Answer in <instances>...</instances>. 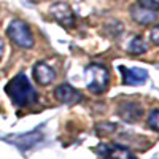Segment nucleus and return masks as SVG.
<instances>
[{
	"instance_id": "6e6552de",
	"label": "nucleus",
	"mask_w": 159,
	"mask_h": 159,
	"mask_svg": "<svg viewBox=\"0 0 159 159\" xmlns=\"http://www.w3.org/2000/svg\"><path fill=\"white\" fill-rule=\"evenodd\" d=\"M123 75V83L127 86H140L148 80V73L143 69H126V67H119Z\"/></svg>"
},
{
	"instance_id": "20e7f679",
	"label": "nucleus",
	"mask_w": 159,
	"mask_h": 159,
	"mask_svg": "<svg viewBox=\"0 0 159 159\" xmlns=\"http://www.w3.org/2000/svg\"><path fill=\"white\" fill-rule=\"evenodd\" d=\"M49 15L52 16V19L57 21L61 25L64 27H73L76 24V18H75V13L73 10L64 2H59V3H54L51 8H49Z\"/></svg>"
},
{
	"instance_id": "0eeeda50",
	"label": "nucleus",
	"mask_w": 159,
	"mask_h": 159,
	"mask_svg": "<svg viewBox=\"0 0 159 159\" xmlns=\"http://www.w3.org/2000/svg\"><path fill=\"white\" fill-rule=\"evenodd\" d=\"M34 78H35V81L38 84L48 86V84H51L56 80V72H54V69H52L51 65H48L43 61H40V62H37L34 65Z\"/></svg>"
},
{
	"instance_id": "1a4fd4ad",
	"label": "nucleus",
	"mask_w": 159,
	"mask_h": 159,
	"mask_svg": "<svg viewBox=\"0 0 159 159\" xmlns=\"http://www.w3.org/2000/svg\"><path fill=\"white\" fill-rule=\"evenodd\" d=\"M103 159H137V156L121 145H111V147H102Z\"/></svg>"
},
{
	"instance_id": "39448f33",
	"label": "nucleus",
	"mask_w": 159,
	"mask_h": 159,
	"mask_svg": "<svg viewBox=\"0 0 159 159\" xmlns=\"http://www.w3.org/2000/svg\"><path fill=\"white\" fill-rule=\"evenodd\" d=\"M130 16L137 24L148 25V24H153V22L157 21L159 11L153 10V8H148V7H143L140 3H135V5L130 7Z\"/></svg>"
},
{
	"instance_id": "f8f14e48",
	"label": "nucleus",
	"mask_w": 159,
	"mask_h": 159,
	"mask_svg": "<svg viewBox=\"0 0 159 159\" xmlns=\"http://www.w3.org/2000/svg\"><path fill=\"white\" fill-rule=\"evenodd\" d=\"M148 126L153 129V130H157L159 132V110H153L148 116Z\"/></svg>"
},
{
	"instance_id": "7ed1b4c3",
	"label": "nucleus",
	"mask_w": 159,
	"mask_h": 159,
	"mask_svg": "<svg viewBox=\"0 0 159 159\" xmlns=\"http://www.w3.org/2000/svg\"><path fill=\"white\" fill-rule=\"evenodd\" d=\"M7 34L11 38V42L15 45H18L19 48L30 49L35 43L30 27L21 19H13L8 25V29H7Z\"/></svg>"
},
{
	"instance_id": "2eb2a0df",
	"label": "nucleus",
	"mask_w": 159,
	"mask_h": 159,
	"mask_svg": "<svg viewBox=\"0 0 159 159\" xmlns=\"http://www.w3.org/2000/svg\"><path fill=\"white\" fill-rule=\"evenodd\" d=\"M3 49H5V45H3V40L0 38V59L3 57Z\"/></svg>"
},
{
	"instance_id": "4468645a",
	"label": "nucleus",
	"mask_w": 159,
	"mask_h": 159,
	"mask_svg": "<svg viewBox=\"0 0 159 159\" xmlns=\"http://www.w3.org/2000/svg\"><path fill=\"white\" fill-rule=\"evenodd\" d=\"M150 40H151L154 45L159 46V24L154 25V27L151 29V32H150Z\"/></svg>"
},
{
	"instance_id": "ddd939ff",
	"label": "nucleus",
	"mask_w": 159,
	"mask_h": 159,
	"mask_svg": "<svg viewBox=\"0 0 159 159\" xmlns=\"http://www.w3.org/2000/svg\"><path fill=\"white\" fill-rule=\"evenodd\" d=\"M139 3L143 5V7H148V8H153V10L159 11V0H139Z\"/></svg>"
},
{
	"instance_id": "9b49d317",
	"label": "nucleus",
	"mask_w": 159,
	"mask_h": 159,
	"mask_svg": "<svg viewBox=\"0 0 159 159\" xmlns=\"http://www.w3.org/2000/svg\"><path fill=\"white\" fill-rule=\"evenodd\" d=\"M147 49H148V46H147V43H145V40L142 37H134L132 42L129 43V46H127V51L130 52V54H137V56L145 54Z\"/></svg>"
},
{
	"instance_id": "9d476101",
	"label": "nucleus",
	"mask_w": 159,
	"mask_h": 159,
	"mask_svg": "<svg viewBox=\"0 0 159 159\" xmlns=\"http://www.w3.org/2000/svg\"><path fill=\"white\" fill-rule=\"evenodd\" d=\"M119 116L126 121L134 123L142 116V107L135 102H124L121 107H119Z\"/></svg>"
},
{
	"instance_id": "423d86ee",
	"label": "nucleus",
	"mask_w": 159,
	"mask_h": 159,
	"mask_svg": "<svg viewBox=\"0 0 159 159\" xmlns=\"http://www.w3.org/2000/svg\"><path fill=\"white\" fill-rule=\"evenodd\" d=\"M54 96L57 97L59 102H62L65 105H75V103H80L83 100L81 92H80L78 89H75L73 86L67 84V83L57 86L56 91H54Z\"/></svg>"
},
{
	"instance_id": "f03ea898",
	"label": "nucleus",
	"mask_w": 159,
	"mask_h": 159,
	"mask_svg": "<svg viewBox=\"0 0 159 159\" xmlns=\"http://www.w3.org/2000/svg\"><path fill=\"white\" fill-rule=\"evenodd\" d=\"M86 81H88V89L94 94H102L108 89L110 84V73L107 67L100 64H91L86 69Z\"/></svg>"
},
{
	"instance_id": "f257e3e1",
	"label": "nucleus",
	"mask_w": 159,
	"mask_h": 159,
	"mask_svg": "<svg viewBox=\"0 0 159 159\" xmlns=\"http://www.w3.org/2000/svg\"><path fill=\"white\" fill-rule=\"evenodd\" d=\"M11 102L18 107H29L38 102V94L24 73L16 75L5 88Z\"/></svg>"
}]
</instances>
